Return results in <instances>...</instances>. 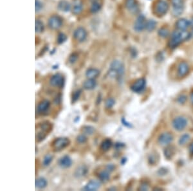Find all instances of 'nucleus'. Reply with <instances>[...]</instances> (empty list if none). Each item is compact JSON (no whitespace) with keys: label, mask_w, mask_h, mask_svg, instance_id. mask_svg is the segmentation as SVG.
Segmentation results:
<instances>
[{"label":"nucleus","mask_w":193,"mask_h":191,"mask_svg":"<svg viewBox=\"0 0 193 191\" xmlns=\"http://www.w3.org/2000/svg\"><path fill=\"white\" fill-rule=\"evenodd\" d=\"M169 10L168 3L164 0H159L157 3L155 7L156 14L158 16H163Z\"/></svg>","instance_id":"obj_8"},{"label":"nucleus","mask_w":193,"mask_h":191,"mask_svg":"<svg viewBox=\"0 0 193 191\" xmlns=\"http://www.w3.org/2000/svg\"><path fill=\"white\" fill-rule=\"evenodd\" d=\"M122 123L123 124V125L125 126V127H132V124L131 123H129V122H128L126 120H125V118H122Z\"/></svg>","instance_id":"obj_43"},{"label":"nucleus","mask_w":193,"mask_h":191,"mask_svg":"<svg viewBox=\"0 0 193 191\" xmlns=\"http://www.w3.org/2000/svg\"><path fill=\"white\" fill-rule=\"evenodd\" d=\"M126 161H127L126 158H122V159L121 160V164H122V165H124V164H125V162H126Z\"/></svg>","instance_id":"obj_49"},{"label":"nucleus","mask_w":193,"mask_h":191,"mask_svg":"<svg viewBox=\"0 0 193 191\" xmlns=\"http://www.w3.org/2000/svg\"><path fill=\"white\" fill-rule=\"evenodd\" d=\"M101 99H102V98H101V95H99V96L97 97V101H96V104H100V102H101Z\"/></svg>","instance_id":"obj_47"},{"label":"nucleus","mask_w":193,"mask_h":191,"mask_svg":"<svg viewBox=\"0 0 193 191\" xmlns=\"http://www.w3.org/2000/svg\"><path fill=\"white\" fill-rule=\"evenodd\" d=\"M175 148L173 147H167L165 151H164V154H165V156L167 158V159H170L172 158V156L175 154Z\"/></svg>","instance_id":"obj_32"},{"label":"nucleus","mask_w":193,"mask_h":191,"mask_svg":"<svg viewBox=\"0 0 193 191\" xmlns=\"http://www.w3.org/2000/svg\"><path fill=\"white\" fill-rule=\"evenodd\" d=\"M189 140H190L189 135H188V134L183 135L180 138L179 144H180V145H184L186 144V143L189 142Z\"/></svg>","instance_id":"obj_35"},{"label":"nucleus","mask_w":193,"mask_h":191,"mask_svg":"<svg viewBox=\"0 0 193 191\" xmlns=\"http://www.w3.org/2000/svg\"><path fill=\"white\" fill-rule=\"evenodd\" d=\"M146 17L144 15H140L134 24V30L136 32H142L146 28Z\"/></svg>","instance_id":"obj_11"},{"label":"nucleus","mask_w":193,"mask_h":191,"mask_svg":"<svg viewBox=\"0 0 193 191\" xmlns=\"http://www.w3.org/2000/svg\"><path fill=\"white\" fill-rule=\"evenodd\" d=\"M146 85V80L144 78L139 79L135 81L131 86V89L134 93H139L144 89Z\"/></svg>","instance_id":"obj_10"},{"label":"nucleus","mask_w":193,"mask_h":191,"mask_svg":"<svg viewBox=\"0 0 193 191\" xmlns=\"http://www.w3.org/2000/svg\"><path fill=\"white\" fill-rule=\"evenodd\" d=\"M70 144V140L69 138L66 137L58 138L55 139L52 144V147L55 151H59L65 149Z\"/></svg>","instance_id":"obj_4"},{"label":"nucleus","mask_w":193,"mask_h":191,"mask_svg":"<svg viewBox=\"0 0 193 191\" xmlns=\"http://www.w3.org/2000/svg\"><path fill=\"white\" fill-rule=\"evenodd\" d=\"M125 72V67L123 63L119 60H114L110 64L108 74L111 78H115L120 80Z\"/></svg>","instance_id":"obj_1"},{"label":"nucleus","mask_w":193,"mask_h":191,"mask_svg":"<svg viewBox=\"0 0 193 191\" xmlns=\"http://www.w3.org/2000/svg\"><path fill=\"white\" fill-rule=\"evenodd\" d=\"M40 128L41 129V131L38 133V134L36 136L37 142H41L45 139L46 135H48V133L52 131V125L49 122L46 121L40 124Z\"/></svg>","instance_id":"obj_3"},{"label":"nucleus","mask_w":193,"mask_h":191,"mask_svg":"<svg viewBox=\"0 0 193 191\" xmlns=\"http://www.w3.org/2000/svg\"><path fill=\"white\" fill-rule=\"evenodd\" d=\"M187 125V120L183 117H178L172 121V126L176 131H180L184 130Z\"/></svg>","instance_id":"obj_6"},{"label":"nucleus","mask_w":193,"mask_h":191,"mask_svg":"<svg viewBox=\"0 0 193 191\" xmlns=\"http://www.w3.org/2000/svg\"><path fill=\"white\" fill-rule=\"evenodd\" d=\"M82 10H83V5H82V3L80 1L77 0V1L75 2L73 9H72L73 13L76 14V15L77 14H79L82 12Z\"/></svg>","instance_id":"obj_26"},{"label":"nucleus","mask_w":193,"mask_h":191,"mask_svg":"<svg viewBox=\"0 0 193 191\" xmlns=\"http://www.w3.org/2000/svg\"><path fill=\"white\" fill-rule=\"evenodd\" d=\"M176 27L179 30H186L190 27V21L185 18L180 19L176 23Z\"/></svg>","instance_id":"obj_18"},{"label":"nucleus","mask_w":193,"mask_h":191,"mask_svg":"<svg viewBox=\"0 0 193 191\" xmlns=\"http://www.w3.org/2000/svg\"><path fill=\"white\" fill-rule=\"evenodd\" d=\"M82 131L83 132L84 135H91L95 131V129L94 127L91 126H85L82 129Z\"/></svg>","instance_id":"obj_29"},{"label":"nucleus","mask_w":193,"mask_h":191,"mask_svg":"<svg viewBox=\"0 0 193 191\" xmlns=\"http://www.w3.org/2000/svg\"><path fill=\"white\" fill-rule=\"evenodd\" d=\"M67 39V37L65 34H62V33H60V34L58 35L57 39V42L58 44H62L63 42H65Z\"/></svg>","instance_id":"obj_36"},{"label":"nucleus","mask_w":193,"mask_h":191,"mask_svg":"<svg viewBox=\"0 0 193 191\" xmlns=\"http://www.w3.org/2000/svg\"><path fill=\"white\" fill-rule=\"evenodd\" d=\"M173 136L169 133H163L159 136L158 142L162 146H166L172 141Z\"/></svg>","instance_id":"obj_14"},{"label":"nucleus","mask_w":193,"mask_h":191,"mask_svg":"<svg viewBox=\"0 0 193 191\" xmlns=\"http://www.w3.org/2000/svg\"><path fill=\"white\" fill-rule=\"evenodd\" d=\"M187 100V97L185 95H180V96L178 98V102L180 104H184Z\"/></svg>","instance_id":"obj_42"},{"label":"nucleus","mask_w":193,"mask_h":191,"mask_svg":"<svg viewBox=\"0 0 193 191\" xmlns=\"http://www.w3.org/2000/svg\"><path fill=\"white\" fill-rule=\"evenodd\" d=\"M191 33L187 30L175 31L172 34L171 39L169 42V46L175 49L182 42L187 41L191 37Z\"/></svg>","instance_id":"obj_2"},{"label":"nucleus","mask_w":193,"mask_h":191,"mask_svg":"<svg viewBox=\"0 0 193 191\" xmlns=\"http://www.w3.org/2000/svg\"><path fill=\"white\" fill-rule=\"evenodd\" d=\"M139 189L141 190H148V186L146 184H142V185H141Z\"/></svg>","instance_id":"obj_46"},{"label":"nucleus","mask_w":193,"mask_h":191,"mask_svg":"<svg viewBox=\"0 0 193 191\" xmlns=\"http://www.w3.org/2000/svg\"><path fill=\"white\" fill-rule=\"evenodd\" d=\"M47 181L45 178L43 177H40L37 179H36V181H35V185L36 187L38 189H44L47 186Z\"/></svg>","instance_id":"obj_24"},{"label":"nucleus","mask_w":193,"mask_h":191,"mask_svg":"<svg viewBox=\"0 0 193 191\" xmlns=\"http://www.w3.org/2000/svg\"><path fill=\"white\" fill-rule=\"evenodd\" d=\"M72 160L70 158V157L68 155L63 156L61 157L59 160V165L62 169L68 168L71 166Z\"/></svg>","instance_id":"obj_17"},{"label":"nucleus","mask_w":193,"mask_h":191,"mask_svg":"<svg viewBox=\"0 0 193 191\" xmlns=\"http://www.w3.org/2000/svg\"><path fill=\"white\" fill-rule=\"evenodd\" d=\"M48 25L51 29L57 30L62 25V20L61 17L57 15L52 16L48 21Z\"/></svg>","instance_id":"obj_7"},{"label":"nucleus","mask_w":193,"mask_h":191,"mask_svg":"<svg viewBox=\"0 0 193 191\" xmlns=\"http://www.w3.org/2000/svg\"><path fill=\"white\" fill-rule=\"evenodd\" d=\"M115 169V166L113 164H108L107 166H106V169H108L110 173L112 172Z\"/></svg>","instance_id":"obj_44"},{"label":"nucleus","mask_w":193,"mask_h":191,"mask_svg":"<svg viewBox=\"0 0 193 191\" xmlns=\"http://www.w3.org/2000/svg\"><path fill=\"white\" fill-rule=\"evenodd\" d=\"M96 86V83L94 79H88L84 81L83 87L85 89L91 90L93 89Z\"/></svg>","instance_id":"obj_22"},{"label":"nucleus","mask_w":193,"mask_h":191,"mask_svg":"<svg viewBox=\"0 0 193 191\" xmlns=\"http://www.w3.org/2000/svg\"><path fill=\"white\" fill-rule=\"evenodd\" d=\"M109 174L110 172L108 169L104 170L99 174V178L101 181H107L109 178Z\"/></svg>","instance_id":"obj_27"},{"label":"nucleus","mask_w":193,"mask_h":191,"mask_svg":"<svg viewBox=\"0 0 193 191\" xmlns=\"http://www.w3.org/2000/svg\"><path fill=\"white\" fill-rule=\"evenodd\" d=\"M115 147L116 149H121V148L124 147V144H122V143H116L115 145Z\"/></svg>","instance_id":"obj_45"},{"label":"nucleus","mask_w":193,"mask_h":191,"mask_svg":"<svg viewBox=\"0 0 193 191\" xmlns=\"http://www.w3.org/2000/svg\"><path fill=\"white\" fill-rule=\"evenodd\" d=\"M191 102L193 104V93L191 94Z\"/></svg>","instance_id":"obj_52"},{"label":"nucleus","mask_w":193,"mask_h":191,"mask_svg":"<svg viewBox=\"0 0 193 191\" xmlns=\"http://www.w3.org/2000/svg\"><path fill=\"white\" fill-rule=\"evenodd\" d=\"M101 8V4L96 0H94L91 7V12L92 13H96Z\"/></svg>","instance_id":"obj_30"},{"label":"nucleus","mask_w":193,"mask_h":191,"mask_svg":"<svg viewBox=\"0 0 193 191\" xmlns=\"http://www.w3.org/2000/svg\"><path fill=\"white\" fill-rule=\"evenodd\" d=\"M189 151L191 154H193V142L192 143V144L189 147Z\"/></svg>","instance_id":"obj_48"},{"label":"nucleus","mask_w":193,"mask_h":191,"mask_svg":"<svg viewBox=\"0 0 193 191\" xmlns=\"http://www.w3.org/2000/svg\"><path fill=\"white\" fill-rule=\"evenodd\" d=\"M76 140L77 142L79 143V144H84V143L87 142V137L84 134L79 135L77 136Z\"/></svg>","instance_id":"obj_39"},{"label":"nucleus","mask_w":193,"mask_h":191,"mask_svg":"<svg viewBox=\"0 0 193 191\" xmlns=\"http://www.w3.org/2000/svg\"><path fill=\"white\" fill-rule=\"evenodd\" d=\"M88 173V168L85 165H81L77 168L74 172V176L75 178H80L86 176Z\"/></svg>","instance_id":"obj_19"},{"label":"nucleus","mask_w":193,"mask_h":191,"mask_svg":"<svg viewBox=\"0 0 193 191\" xmlns=\"http://www.w3.org/2000/svg\"><path fill=\"white\" fill-rule=\"evenodd\" d=\"M82 93V90L81 89H77L76 90L75 92H74L72 94V97H71V102L72 103H75V102H77L78 101Z\"/></svg>","instance_id":"obj_33"},{"label":"nucleus","mask_w":193,"mask_h":191,"mask_svg":"<svg viewBox=\"0 0 193 191\" xmlns=\"http://www.w3.org/2000/svg\"><path fill=\"white\" fill-rule=\"evenodd\" d=\"M156 26H157V22L153 20H149L146 23V29L149 32H151L154 30V28H156Z\"/></svg>","instance_id":"obj_31"},{"label":"nucleus","mask_w":193,"mask_h":191,"mask_svg":"<svg viewBox=\"0 0 193 191\" xmlns=\"http://www.w3.org/2000/svg\"><path fill=\"white\" fill-rule=\"evenodd\" d=\"M44 25L41 20H36L35 22V31L36 33H42L44 31Z\"/></svg>","instance_id":"obj_28"},{"label":"nucleus","mask_w":193,"mask_h":191,"mask_svg":"<svg viewBox=\"0 0 193 191\" xmlns=\"http://www.w3.org/2000/svg\"><path fill=\"white\" fill-rule=\"evenodd\" d=\"M100 74V71L96 68H89L86 71V76L88 79H95Z\"/></svg>","instance_id":"obj_23"},{"label":"nucleus","mask_w":193,"mask_h":191,"mask_svg":"<svg viewBox=\"0 0 193 191\" xmlns=\"http://www.w3.org/2000/svg\"><path fill=\"white\" fill-rule=\"evenodd\" d=\"M115 104V101L113 98H108L105 102V106L106 108H112Z\"/></svg>","instance_id":"obj_37"},{"label":"nucleus","mask_w":193,"mask_h":191,"mask_svg":"<svg viewBox=\"0 0 193 191\" xmlns=\"http://www.w3.org/2000/svg\"><path fill=\"white\" fill-rule=\"evenodd\" d=\"M112 141L109 139V138H107V139H105L103 141L102 143H101L100 149L104 151H107L110 149V147H112Z\"/></svg>","instance_id":"obj_25"},{"label":"nucleus","mask_w":193,"mask_h":191,"mask_svg":"<svg viewBox=\"0 0 193 191\" xmlns=\"http://www.w3.org/2000/svg\"><path fill=\"white\" fill-rule=\"evenodd\" d=\"M125 7L132 14H137L139 10L138 4L137 0H126Z\"/></svg>","instance_id":"obj_15"},{"label":"nucleus","mask_w":193,"mask_h":191,"mask_svg":"<svg viewBox=\"0 0 193 191\" xmlns=\"http://www.w3.org/2000/svg\"><path fill=\"white\" fill-rule=\"evenodd\" d=\"M50 102L48 100H44L41 101L37 106V111L39 113H44L48 110L50 108Z\"/></svg>","instance_id":"obj_21"},{"label":"nucleus","mask_w":193,"mask_h":191,"mask_svg":"<svg viewBox=\"0 0 193 191\" xmlns=\"http://www.w3.org/2000/svg\"><path fill=\"white\" fill-rule=\"evenodd\" d=\"M189 71V66L185 62L181 63L178 68V75L179 77H182L185 76Z\"/></svg>","instance_id":"obj_16"},{"label":"nucleus","mask_w":193,"mask_h":191,"mask_svg":"<svg viewBox=\"0 0 193 191\" xmlns=\"http://www.w3.org/2000/svg\"><path fill=\"white\" fill-rule=\"evenodd\" d=\"M100 186V181L96 180H91L83 188V190L85 191H95L99 189Z\"/></svg>","instance_id":"obj_13"},{"label":"nucleus","mask_w":193,"mask_h":191,"mask_svg":"<svg viewBox=\"0 0 193 191\" xmlns=\"http://www.w3.org/2000/svg\"><path fill=\"white\" fill-rule=\"evenodd\" d=\"M77 57H78V55H77V54H71L70 57H69V61L70 63H74L75 62L77 61Z\"/></svg>","instance_id":"obj_41"},{"label":"nucleus","mask_w":193,"mask_h":191,"mask_svg":"<svg viewBox=\"0 0 193 191\" xmlns=\"http://www.w3.org/2000/svg\"><path fill=\"white\" fill-rule=\"evenodd\" d=\"M65 83V77L61 74H56L54 75L50 80V84L51 86L59 88H62L64 87Z\"/></svg>","instance_id":"obj_5"},{"label":"nucleus","mask_w":193,"mask_h":191,"mask_svg":"<svg viewBox=\"0 0 193 191\" xmlns=\"http://www.w3.org/2000/svg\"><path fill=\"white\" fill-rule=\"evenodd\" d=\"M172 5L173 7L172 13L175 16H180L183 12L184 3L183 0H172Z\"/></svg>","instance_id":"obj_9"},{"label":"nucleus","mask_w":193,"mask_h":191,"mask_svg":"<svg viewBox=\"0 0 193 191\" xmlns=\"http://www.w3.org/2000/svg\"><path fill=\"white\" fill-rule=\"evenodd\" d=\"M158 34L160 37L166 38L169 35V31L167 29V28L166 27H163L161 28L160 30L158 31Z\"/></svg>","instance_id":"obj_34"},{"label":"nucleus","mask_w":193,"mask_h":191,"mask_svg":"<svg viewBox=\"0 0 193 191\" xmlns=\"http://www.w3.org/2000/svg\"><path fill=\"white\" fill-rule=\"evenodd\" d=\"M57 8L62 12H68L71 9V5L65 0H61L58 3Z\"/></svg>","instance_id":"obj_20"},{"label":"nucleus","mask_w":193,"mask_h":191,"mask_svg":"<svg viewBox=\"0 0 193 191\" xmlns=\"http://www.w3.org/2000/svg\"><path fill=\"white\" fill-rule=\"evenodd\" d=\"M53 156L51 155H46L43 160V165L45 166H48L52 161Z\"/></svg>","instance_id":"obj_38"},{"label":"nucleus","mask_w":193,"mask_h":191,"mask_svg":"<svg viewBox=\"0 0 193 191\" xmlns=\"http://www.w3.org/2000/svg\"><path fill=\"white\" fill-rule=\"evenodd\" d=\"M190 26L193 27V17L191 19V20L190 21Z\"/></svg>","instance_id":"obj_51"},{"label":"nucleus","mask_w":193,"mask_h":191,"mask_svg":"<svg viewBox=\"0 0 193 191\" xmlns=\"http://www.w3.org/2000/svg\"><path fill=\"white\" fill-rule=\"evenodd\" d=\"M79 119H80V117H77L74 119V122H78V121H79Z\"/></svg>","instance_id":"obj_50"},{"label":"nucleus","mask_w":193,"mask_h":191,"mask_svg":"<svg viewBox=\"0 0 193 191\" xmlns=\"http://www.w3.org/2000/svg\"><path fill=\"white\" fill-rule=\"evenodd\" d=\"M74 37L79 42H83L87 37L86 30L81 27L77 28L74 32Z\"/></svg>","instance_id":"obj_12"},{"label":"nucleus","mask_w":193,"mask_h":191,"mask_svg":"<svg viewBox=\"0 0 193 191\" xmlns=\"http://www.w3.org/2000/svg\"><path fill=\"white\" fill-rule=\"evenodd\" d=\"M43 8V4L40 0H36L35 2V9L36 12H40Z\"/></svg>","instance_id":"obj_40"}]
</instances>
